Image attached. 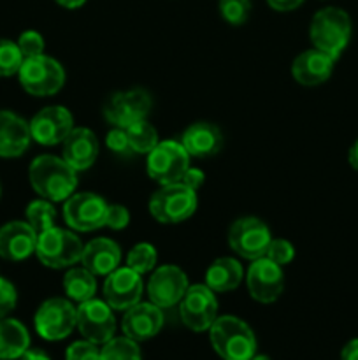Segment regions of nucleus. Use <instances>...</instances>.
I'll use <instances>...</instances> for the list:
<instances>
[{"mask_svg":"<svg viewBox=\"0 0 358 360\" xmlns=\"http://www.w3.org/2000/svg\"><path fill=\"white\" fill-rule=\"evenodd\" d=\"M270 241L272 234L267 224L255 217L239 218L228 231V246L232 252L251 262L260 257H265Z\"/></svg>","mask_w":358,"mask_h":360,"instance_id":"9","label":"nucleus"},{"mask_svg":"<svg viewBox=\"0 0 358 360\" xmlns=\"http://www.w3.org/2000/svg\"><path fill=\"white\" fill-rule=\"evenodd\" d=\"M105 144L111 151L114 153L123 155L126 151H130V144H128V137H126L125 129H119V127H112L111 130L105 136Z\"/></svg>","mask_w":358,"mask_h":360,"instance_id":"39","label":"nucleus"},{"mask_svg":"<svg viewBox=\"0 0 358 360\" xmlns=\"http://www.w3.org/2000/svg\"><path fill=\"white\" fill-rule=\"evenodd\" d=\"M161 327H164V313L153 302H137L135 306L126 309L121 322L123 334L137 343L157 336Z\"/></svg>","mask_w":358,"mask_h":360,"instance_id":"19","label":"nucleus"},{"mask_svg":"<svg viewBox=\"0 0 358 360\" xmlns=\"http://www.w3.org/2000/svg\"><path fill=\"white\" fill-rule=\"evenodd\" d=\"M76 327L79 329L84 340L95 345H104L114 338L116 319L112 308L100 299H88L77 306V322Z\"/></svg>","mask_w":358,"mask_h":360,"instance_id":"13","label":"nucleus"},{"mask_svg":"<svg viewBox=\"0 0 358 360\" xmlns=\"http://www.w3.org/2000/svg\"><path fill=\"white\" fill-rule=\"evenodd\" d=\"M119 262H121V250L112 239L97 238L84 245L81 264L95 276H107L109 273L118 269Z\"/></svg>","mask_w":358,"mask_h":360,"instance_id":"24","label":"nucleus"},{"mask_svg":"<svg viewBox=\"0 0 358 360\" xmlns=\"http://www.w3.org/2000/svg\"><path fill=\"white\" fill-rule=\"evenodd\" d=\"M157 260V248H154L153 245H150V243H139V245L133 246L128 252V255H126V266L142 276V274L151 273V271L154 269Z\"/></svg>","mask_w":358,"mask_h":360,"instance_id":"31","label":"nucleus"},{"mask_svg":"<svg viewBox=\"0 0 358 360\" xmlns=\"http://www.w3.org/2000/svg\"><path fill=\"white\" fill-rule=\"evenodd\" d=\"M188 287V276L185 271L172 264H165L153 269L146 288L150 302L158 308L167 309L181 302Z\"/></svg>","mask_w":358,"mask_h":360,"instance_id":"14","label":"nucleus"},{"mask_svg":"<svg viewBox=\"0 0 358 360\" xmlns=\"http://www.w3.org/2000/svg\"><path fill=\"white\" fill-rule=\"evenodd\" d=\"M98 157V139L86 127H74L62 143V158L72 169L86 171Z\"/></svg>","mask_w":358,"mask_h":360,"instance_id":"20","label":"nucleus"},{"mask_svg":"<svg viewBox=\"0 0 358 360\" xmlns=\"http://www.w3.org/2000/svg\"><path fill=\"white\" fill-rule=\"evenodd\" d=\"M18 302V292L11 281L0 276V319H6Z\"/></svg>","mask_w":358,"mask_h":360,"instance_id":"37","label":"nucleus"},{"mask_svg":"<svg viewBox=\"0 0 358 360\" xmlns=\"http://www.w3.org/2000/svg\"><path fill=\"white\" fill-rule=\"evenodd\" d=\"M98 360H140V348L130 338H112L104 343Z\"/></svg>","mask_w":358,"mask_h":360,"instance_id":"30","label":"nucleus"},{"mask_svg":"<svg viewBox=\"0 0 358 360\" xmlns=\"http://www.w3.org/2000/svg\"><path fill=\"white\" fill-rule=\"evenodd\" d=\"M336 60L319 49H305L295 56L291 63V76L302 86H318L323 84L333 72Z\"/></svg>","mask_w":358,"mask_h":360,"instance_id":"21","label":"nucleus"},{"mask_svg":"<svg viewBox=\"0 0 358 360\" xmlns=\"http://www.w3.org/2000/svg\"><path fill=\"white\" fill-rule=\"evenodd\" d=\"M190 167V155L183 148L181 141H160L146 155V172L153 181L160 185L181 181L183 174Z\"/></svg>","mask_w":358,"mask_h":360,"instance_id":"7","label":"nucleus"},{"mask_svg":"<svg viewBox=\"0 0 358 360\" xmlns=\"http://www.w3.org/2000/svg\"><path fill=\"white\" fill-rule=\"evenodd\" d=\"M83 248L79 236L55 225L37 236L35 255L49 269H67L79 262Z\"/></svg>","mask_w":358,"mask_h":360,"instance_id":"4","label":"nucleus"},{"mask_svg":"<svg viewBox=\"0 0 358 360\" xmlns=\"http://www.w3.org/2000/svg\"><path fill=\"white\" fill-rule=\"evenodd\" d=\"M351 32L353 25L350 14L339 7H323L312 16L309 25V39L312 48L326 53L333 60L339 58L350 44Z\"/></svg>","mask_w":358,"mask_h":360,"instance_id":"2","label":"nucleus"},{"mask_svg":"<svg viewBox=\"0 0 358 360\" xmlns=\"http://www.w3.org/2000/svg\"><path fill=\"white\" fill-rule=\"evenodd\" d=\"M109 204L93 192H74L63 204V220L72 231L93 232L105 227Z\"/></svg>","mask_w":358,"mask_h":360,"instance_id":"8","label":"nucleus"},{"mask_svg":"<svg viewBox=\"0 0 358 360\" xmlns=\"http://www.w3.org/2000/svg\"><path fill=\"white\" fill-rule=\"evenodd\" d=\"M58 6L65 7V9H79L86 4V0H55Z\"/></svg>","mask_w":358,"mask_h":360,"instance_id":"45","label":"nucleus"},{"mask_svg":"<svg viewBox=\"0 0 358 360\" xmlns=\"http://www.w3.org/2000/svg\"><path fill=\"white\" fill-rule=\"evenodd\" d=\"M211 345L223 360H251L256 338L251 327L237 316H218L209 329Z\"/></svg>","mask_w":358,"mask_h":360,"instance_id":"3","label":"nucleus"},{"mask_svg":"<svg viewBox=\"0 0 358 360\" xmlns=\"http://www.w3.org/2000/svg\"><path fill=\"white\" fill-rule=\"evenodd\" d=\"M23 60L16 42L9 39H0V77H9L20 72Z\"/></svg>","mask_w":358,"mask_h":360,"instance_id":"32","label":"nucleus"},{"mask_svg":"<svg viewBox=\"0 0 358 360\" xmlns=\"http://www.w3.org/2000/svg\"><path fill=\"white\" fill-rule=\"evenodd\" d=\"M77 322V308L67 299L53 297L42 302L35 313V330L42 340H65Z\"/></svg>","mask_w":358,"mask_h":360,"instance_id":"10","label":"nucleus"},{"mask_svg":"<svg viewBox=\"0 0 358 360\" xmlns=\"http://www.w3.org/2000/svg\"><path fill=\"white\" fill-rule=\"evenodd\" d=\"M37 232L28 221L14 220L0 227V257L9 262H21L35 253Z\"/></svg>","mask_w":358,"mask_h":360,"instance_id":"18","label":"nucleus"},{"mask_svg":"<svg viewBox=\"0 0 358 360\" xmlns=\"http://www.w3.org/2000/svg\"><path fill=\"white\" fill-rule=\"evenodd\" d=\"M181 144L190 158H207L216 155L223 146V134L214 123L197 122L192 123L183 132Z\"/></svg>","mask_w":358,"mask_h":360,"instance_id":"23","label":"nucleus"},{"mask_svg":"<svg viewBox=\"0 0 358 360\" xmlns=\"http://www.w3.org/2000/svg\"><path fill=\"white\" fill-rule=\"evenodd\" d=\"M270 7L274 11H279V13H288V11H295L297 7H300L304 4V0H267Z\"/></svg>","mask_w":358,"mask_h":360,"instance_id":"41","label":"nucleus"},{"mask_svg":"<svg viewBox=\"0 0 358 360\" xmlns=\"http://www.w3.org/2000/svg\"><path fill=\"white\" fill-rule=\"evenodd\" d=\"M25 217H27L28 225H30L37 234H41V232L55 227L56 210L55 206H53V202H49V200L37 199L32 200V202L28 204Z\"/></svg>","mask_w":358,"mask_h":360,"instance_id":"29","label":"nucleus"},{"mask_svg":"<svg viewBox=\"0 0 358 360\" xmlns=\"http://www.w3.org/2000/svg\"><path fill=\"white\" fill-rule=\"evenodd\" d=\"M197 192L186 185H161L150 199V213L158 224L174 225L188 220L197 211Z\"/></svg>","mask_w":358,"mask_h":360,"instance_id":"5","label":"nucleus"},{"mask_svg":"<svg viewBox=\"0 0 358 360\" xmlns=\"http://www.w3.org/2000/svg\"><path fill=\"white\" fill-rule=\"evenodd\" d=\"M251 360H270L269 357H267V355H253V359Z\"/></svg>","mask_w":358,"mask_h":360,"instance_id":"46","label":"nucleus"},{"mask_svg":"<svg viewBox=\"0 0 358 360\" xmlns=\"http://www.w3.org/2000/svg\"><path fill=\"white\" fill-rule=\"evenodd\" d=\"M153 108V98L144 88H132L126 91H118L111 95L104 105V118L111 127H126L146 120Z\"/></svg>","mask_w":358,"mask_h":360,"instance_id":"11","label":"nucleus"},{"mask_svg":"<svg viewBox=\"0 0 358 360\" xmlns=\"http://www.w3.org/2000/svg\"><path fill=\"white\" fill-rule=\"evenodd\" d=\"M100 350L91 341H76L65 352V360H98Z\"/></svg>","mask_w":358,"mask_h":360,"instance_id":"36","label":"nucleus"},{"mask_svg":"<svg viewBox=\"0 0 358 360\" xmlns=\"http://www.w3.org/2000/svg\"><path fill=\"white\" fill-rule=\"evenodd\" d=\"M130 224V213L125 206L121 204H111L107 207V214H105V227L111 231H123L128 227Z\"/></svg>","mask_w":358,"mask_h":360,"instance_id":"38","label":"nucleus"},{"mask_svg":"<svg viewBox=\"0 0 358 360\" xmlns=\"http://www.w3.org/2000/svg\"><path fill=\"white\" fill-rule=\"evenodd\" d=\"M30 347L27 327L14 319H0V360L20 359Z\"/></svg>","mask_w":358,"mask_h":360,"instance_id":"26","label":"nucleus"},{"mask_svg":"<svg viewBox=\"0 0 358 360\" xmlns=\"http://www.w3.org/2000/svg\"><path fill=\"white\" fill-rule=\"evenodd\" d=\"M0 195H2V188H0Z\"/></svg>","mask_w":358,"mask_h":360,"instance_id":"47","label":"nucleus"},{"mask_svg":"<svg viewBox=\"0 0 358 360\" xmlns=\"http://www.w3.org/2000/svg\"><path fill=\"white\" fill-rule=\"evenodd\" d=\"M204 181H206V174H204L202 169L199 167H188L181 178L183 185L192 188L193 192H199V188H202Z\"/></svg>","mask_w":358,"mask_h":360,"instance_id":"40","label":"nucleus"},{"mask_svg":"<svg viewBox=\"0 0 358 360\" xmlns=\"http://www.w3.org/2000/svg\"><path fill=\"white\" fill-rule=\"evenodd\" d=\"M265 257L269 260H272L274 264H277V266L283 267L295 259V248L290 241L277 238V239H272V241H270Z\"/></svg>","mask_w":358,"mask_h":360,"instance_id":"34","label":"nucleus"},{"mask_svg":"<svg viewBox=\"0 0 358 360\" xmlns=\"http://www.w3.org/2000/svg\"><path fill=\"white\" fill-rule=\"evenodd\" d=\"M18 77L23 90L34 97H51L65 84V70L62 63L44 53L25 58Z\"/></svg>","mask_w":358,"mask_h":360,"instance_id":"6","label":"nucleus"},{"mask_svg":"<svg viewBox=\"0 0 358 360\" xmlns=\"http://www.w3.org/2000/svg\"><path fill=\"white\" fill-rule=\"evenodd\" d=\"M18 48H20L23 58H32L44 53V37L35 30H27L18 39Z\"/></svg>","mask_w":358,"mask_h":360,"instance_id":"35","label":"nucleus"},{"mask_svg":"<svg viewBox=\"0 0 358 360\" xmlns=\"http://www.w3.org/2000/svg\"><path fill=\"white\" fill-rule=\"evenodd\" d=\"M220 14L227 23L241 27L248 21L251 13V0H220Z\"/></svg>","mask_w":358,"mask_h":360,"instance_id":"33","label":"nucleus"},{"mask_svg":"<svg viewBox=\"0 0 358 360\" xmlns=\"http://www.w3.org/2000/svg\"><path fill=\"white\" fill-rule=\"evenodd\" d=\"M244 271L239 260L232 257L216 259L206 271V285L213 292H230L241 285Z\"/></svg>","mask_w":358,"mask_h":360,"instance_id":"25","label":"nucleus"},{"mask_svg":"<svg viewBox=\"0 0 358 360\" xmlns=\"http://www.w3.org/2000/svg\"><path fill=\"white\" fill-rule=\"evenodd\" d=\"M32 143L30 125L20 115L2 109L0 111V157L16 158L28 150Z\"/></svg>","mask_w":358,"mask_h":360,"instance_id":"22","label":"nucleus"},{"mask_svg":"<svg viewBox=\"0 0 358 360\" xmlns=\"http://www.w3.org/2000/svg\"><path fill=\"white\" fill-rule=\"evenodd\" d=\"M32 141L42 146H56L65 141L74 129V116L63 105H48L28 122Z\"/></svg>","mask_w":358,"mask_h":360,"instance_id":"15","label":"nucleus"},{"mask_svg":"<svg viewBox=\"0 0 358 360\" xmlns=\"http://www.w3.org/2000/svg\"><path fill=\"white\" fill-rule=\"evenodd\" d=\"M18 360H51L48 357V355L44 354V352H41V350H30V348H28L27 352H25L23 355H21L20 359Z\"/></svg>","mask_w":358,"mask_h":360,"instance_id":"43","label":"nucleus"},{"mask_svg":"<svg viewBox=\"0 0 358 360\" xmlns=\"http://www.w3.org/2000/svg\"><path fill=\"white\" fill-rule=\"evenodd\" d=\"M347 160H350V165L358 171V139L354 141L353 146L350 148V153H347Z\"/></svg>","mask_w":358,"mask_h":360,"instance_id":"44","label":"nucleus"},{"mask_svg":"<svg viewBox=\"0 0 358 360\" xmlns=\"http://www.w3.org/2000/svg\"><path fill=\"white\" fill-rule=\"evenodd\" d=\"M63 292L70 301L84 302L88 299H93L97 292V278L86 267H70L63 276Z\"/></svg>","mask_w":358,"mask_h":360,"instance_id":"27","label":"nucleus"},{"mask_svg":"<svg viewBox=\"0 0 358 360\" xmlns=\"http://www.w3.org/2000/svg\"><path fill=\"white\" fill-rule=\"evenodd\" d=\"M126 137H128L130 151L140 155H147L160 141H158V132L147 120L133 123V125L125 129Z\"/></svg>","mask_w":358,"mask_h":360,"instance_id":"28","label":"nucleus"},{"mask_svg":"<svg viewBox=\"0 0 358 360\" xmlns=\"http://www.w3.org/2000/svg\"><path fill=\"white\" fill-rule=\"evenodd\" d=\"M340 360H358V340H351L340 352Z\"/></svg>","mask_w":358,"mask_h":360,"instance_id":"42","label":"nucleus"},{"mask_svg":"<svg viewBox=\"0 0 358 360\" xmlns=\"http://www.w3.org/2000/svg\"><path fill=\"white\" fill-rule=\"evenodd\" d=\"M28 179L35 193L49 202H65L77 188V171L63 158L41 155L28 169Z\"/></svg>","mask_w":358,"mask_h":360,"instance_id":"1","label":"nucleus"},{"mask_svg":"<svg viewBox=\"0 0 358 360\" xmlns=\"http://www.w3.org/2000/svg\"><path fill=\"white\" fill-rule=\"evenodd\" d=\"M144 283L139 273L126 267H118L105 276L104 301L116 311H126L142 297Z\"/></svg>","mask_w":358,"mask_h":360,"instance_id":"17","label":"nucleus"},{"mask_svg":"<svg viewBox=\"0 0 358 360\" xmlns=\"http://www.w3.org/2000/svg\"><path fill=\"white\" fill-rule=\"evenodd\" d=\"M181 320L195 333L209 330L218 319V301L214 292L204 285H192L179 302Z\"/></svg>","mask_w":358,"mask_h":360,"instance_id":"12","label":"nucleus"},{"mask_svg":"<svg viewBox=\"0 0 358 360\" xmlns=\"http://www.w3.org/2000/svg\"><path fill=\"white\" fill-rule=\"evenodd\" d=\"M246 287H248L249 295L256 302L270 304V302L277 301L284 288L283 267L274 264L267 257L253 260L246 273Z\"/></svg>","mask_w":358,"mask_h":360,"instance_id":"16","label":"nucleus"}]
</instances>
